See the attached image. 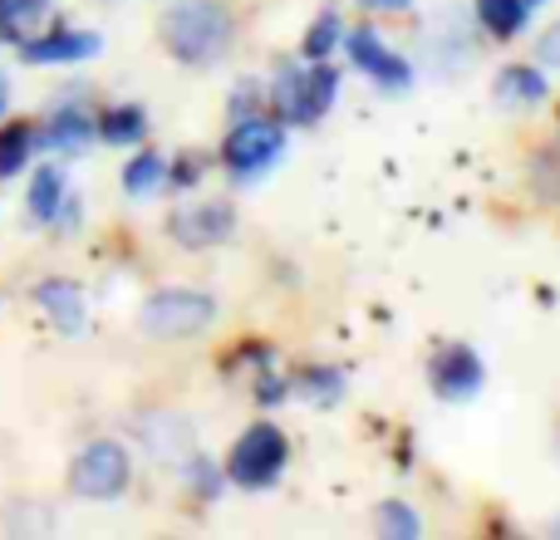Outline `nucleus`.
I'll return each mask as SVG.
<instances>
[{
  "label": "nucleus",
  "mask_w": 560,
  "mask_h": 540,
  "mask_svg": "<svg viewBox=\"0 0 560 540\" xmlns=\"http://www.w3.org/2000/svg\"><path fill=\"white\" fill-rule=\"evenodd\" d=\"M536 59H541V64H560V20L541 35V45H536Z\"/></svg>",
  "instance_id": "nucleus-24"
},
{
  "label": "nucleus",
  "mask_w": 560,
  "mask_h": 540,
  "mask_svg": "<svg viewBox=\"0 0 560 540\" xmlns=\"http://www.w3.org/2000/svg\"><path fill=\"white\" fill-rule=\"evenodd\" d=\"M335 39H339V15H319L315 30L305 35V55L310 59H325L329 49H335Z\"/></svg>",
  "instance_id": "nucleus-22"
},
{
  "label": "nucleus",
  "mask_w": 560,
  "mask_h": 540,
  "mask_svg": "<svg viewBox=\"0 0 560 540\" xmlns=\"http://www.w3.org/2000/svg\"><path fill=\"white\" fill-rule=\"evenodd\" d=\"M45 20H49V0H0V35L5 39L25 45L30 35H39Z\"/></svg>",
  "instance_id": "nucleus-13"
},
{
  "label": "nucleus",
  "mask_w": 560,
  "mask_h": 540,
  "mask_svg": "<svg viewBox=\"0 0 560 540\" xmlns=\"http://www.w3.org/2000/svg\"><path fill=\"white\" fill-rule=\"evenodd\" d=\"M532 5H541V0H532Z\"/></svg>",
  "instance_id": "nucleus-27"
},
{
  "label": "nucleus",
  "mask_w": 560,
  "mask_h": 540,
  "mask_svg": "<svg viewBox=\"0 0 560 540\" xmlns=\"http://www.w3.org/2000/svg\"><path fill=\"white\" fill-rule=\"evenodd\" d=\"M378 526H384V536H394V540H413L418 536V516L408 512V506H398V502L378 506Z\"/></svg>",
  "instance_id": "nucleus-21"
},
{
  "label": "nucleus",
  "mask_w": 560,
  "mask_h": 540,
  "mask_svg": "<svg viewBox=\"0 0 560 540\" xmlns=\"http://www.w3.org/2000/svg\"><path fill=\"white\" fill-rule=\"evenodd\" d=\"M280 467H285V437H280V427H271V423H256L252 433H242V443L232 447L226 472H232L236 486L256 492V486H271L276 482Z\"/></svg>",
  "instance_id": "nucleus-4"
},
{
  "label": "nucleus",
  "mask_w": 560,
  "mask_h": 540,
  "mask_svg": "<svg viewBox=\"0 0 560 540\" xmlns=\"http://www.w3.org/2000/svg\"><path fill=\"white\" fill-rule=\"evenodd\" d=\"M59 202H65V173L59 167H39L35 183H30V212L39 222H49V216H59Z\"/></svg>",
  "instance_id": "nucleus-17"
},
{
  "label": "nucleus",
  "mask_w": 560,
  "mask_h": 540,
  "mask_svg": "<svg viewBox=\"0 0 560 540\" xmlns=\"http://www.w3.org/2000/svg\"><path fill=\"white\" fill-rule=\"evenodd\" d=\"M173 236L183 246H217L232 236V207L222 202H202V207H187V212L173 216Z\"/></svg>",
  "instance_id": "nucleus-10"
},
{
  "label": "nucleus",
  "mask_w": 560,
  "mask_h": 540,
  "mask_svg": "<svg viewBox=\"0 0 560 540\" xmlns=\"http://www.w3.org/2000/svg\"><path fill=\"white\" fill-rule=\"evenodd\" d=\"M477 20H482L492 35L512 39V35H522V25H526V0H477Z\"/></svg>",
  "instance_id": "nucleus-16"
},
{
  "label": "nucleus",
  "mask_w": 560,
  "mask_h": 540,
  "mask_svg": "<svg viewBox=\"0 0 560 540\" xmlns=\"http://www.w3.org/2000/svg\"><path fill=\"white\" fill-rule=\"evenodd\" d=\"M98 138H108V143H138V138H143V114H138L133 104H124V108H108L104 114V124L94 128Z\"/></svg>",
  "instance_id": "nucleus-19"
},
{
  "label": "nucleus",
  "mask_w": 560,
  "mask_h": 540,
  "mask_svg": "<svg viewBox=\"0 0 560 540\" xmlns=\"http://www.w3.org/2000/svg\"><path fill=\"white\" fill-rule=\"evenodd\" d=\"M45 143H49V148H59V153H84V148L94 143V124H89V118L79 114V108H65V114L49 118Z\"/></svg>",
  "instance_id": "nucleus-14"
},
{
  "label": "nucleus",
  "mask_w": 560,
  "mask_h": 540,
  "mask_svg": "<svg viewBox=\"0 0 560 540\" xmlns=\"http://www.w3.org/2000/svg\"><path fill=\"white\" fill-rule=\"evenodd\" d=\"M433 384H438V398H453V403H467V398H477V388L487 384L482 359H477L467 344L443 349V354H438V364H433Z\"/></svg>",
  "instance_id": "nucleus-7"
},
{
  "label": "nucleus",
  "mask_w": 560,
  "mask_h": 540,
  "mask_svg": "<svg viewBox=\"0 0 560 540\" xmlns=\"http://www.w3.org/2000/svg\"><path fill=\"white\" fill-rule=\"evenodd\" d=\"M163 45L183 64H207L232 45V15L217 0H183L177 10L163 15Z\"/></svg>",
  "instance_id": "nucleus-1"
},
{
  "label": "nucleus",
  "mask_w": 560,
  "mask_h": 540,
  "mask_svg": "<svg viewBox=\"0 0 560 540\" xmlns=\"http://www.w3.org/2000/svg\"><path fill=\"white\" fill-rule=\"evenodd\" d=\"M30 143H35V133H30L25 124H10V128H0V177H15L20 167H25Z\"/></svg>",
  "instance_id": "nucleus-20"
},
{
  "label": "nucleus",
  "mask_w": 560,
  "mask_h": 540,
  "mask_svg": "<svg viewBox=\"0 0 560 540\" xmlns=\"http://www.w3.org/2000/svg\"><path fill=\"white\" fill-rule=\"evenodd\" d=\"M217 305L202 290H158L143 305V329L158 339H183V334H202L212 325Z\"/></svg>",
  "instance_id": "nucleus-3"
},
{
  "label": "nucleus",
  "mask_w": 560,
  "mask_h": 540,
  "mask_svg": "<svg viewBox=\"0 0 560 540\" xmlns=\"http://www.w3.org/2000/svg\"><path fill=\"white\" fill-rule=\"evenodd\" d=\"M349 55H354V64L364 69L369 79H378V84H388V89H404L408 79H413V69H408L374 30H354V35H349Z\"/></svg>",
  "instance_id": "nucleus-8"
},
{
  "label": "nucleus",
  "mask_w": 560,
  "mask_h": 540,
  "mask_svg": "<svg viewBox=\"0 0 560 540\" xmlns=\"http://www.w3.org/2000/svg\"><path fill=\"white\" fill-rule=\"evenodd\" d=\"M143 447L153 453V462H163V467H192V453H197L192 427H187L183 418H167V413L143 423Z\"/></svg>",
  "instance_id": "nucleus-9"
},
{
  "label": "nucleus",
  "mask_w": 560,
  "mask_h": 540,
  "mask_svg": "<svg viewBox=\"0 0 560 540\" xmlns=\"http://www.w3.org/2000/svg\"><path fill=\"white\" fill-rule=\"evenodd\" d=\"M300 394H310V398H339V394H345V384H339V374H329V368H315V374H305Z\"/></svg>",
  "instance_id": "nucleus-23"
},
{
  "label": "nucleus",
  "mask_w": 560,
  "mask_h": 540,
  "mask_svg": "<svg viewBox=\"0 0 560 540\" xmlns=\"http://www.w3.org/2000/svg\"><path fill=\"white\" fill-rule=\"evenodd\" d=\"M497 98L502 104H541L546 98V79L536 74V69H526V64H512V69H502V79H497Z\"/></svg>",
  "instance_id": "nucleus-15"
},
{
  "label": "nucleus",
  "mask_w": 560,
  "mask_h": 540,
  "mask_svg": "<svg viewBox=\"0 0 560 540\" xmlns=\"http://www.w3.org/2000/svg\"><path fill=\"white\" fill-rule=\"evenodd\" d=\"M5 98H10V89H5V79H0V114H5Z\"/></svg>",
  "instance_id": "nucleus-26"
},
{
  "label": "nucleus",
  "mask_w": 560,
  "mask_h": 540,
  "mask_svg": "<svg viewBox=\"0 0 560 540\" xmlns=\"http://www.w3.org/2000/svg\"><path fill=\"white\" fill-rule=\"evenodd\" d=\"M364 10H388V15H398V10H408L413 0H359Z\"/></svg>",
  "instance_id": "nucleus-25"
},
{
  "label": "nucleus",
  "mask_w": 560,
  "mask_h": 540,
  "mask_svg": "<svg viewBox=\"0 0 560 540\" xmlns=\"http://www.w3.org/2000/svg\"><path fill=\"white\" fill-rule=\"evenodd\" d=\"M35 300L65 334H79V329H84V290H79L74 280H45V285L35 290Z\"/></svg>",
  "instance_id": "nucleus-12"
},
{
  "label": "nucleus",
  "mask_w": 560,
  "mask_h": 540,
  "mask_svg": "<svg viewBox=\"0 0 560 540\" xmlns=\"http://www.w3.org/2000/svg\"><path fill=\"white\" fill-rule=\"evenodd\" d=\"M339 94V74L329 64L315 69H285L276 79V108L285 124H315Z\"/></svg>",
  "instance_id": "nucleus-2"
},
{
  "label": "nucleus",
  "mask_w": 560,
  "mask_h": 540,
  "mask_svg": "<svg viewBox=\"0 0 560 540\" xmlns=\"http://www.w3.org/2000/svg\"><path fill=\"white\" fill-rule=\"evenodd\" d=\"M280 148H285V133H280L276 124H266V118H246V124L232 128L222 157H226V167L236 173V183H252V177H261L266 167L276 163Z\"/></svg>",
  "instance_id": "nucleus-6"
},
{
  "label": "nucleus",
  "mask_w": 560,
  "mask_h": 540,
  "mask_svg": "<svg viewBox=\"0 0 560 540\" xmlns=\"http://www.w3.org/2000/svg\"><path fill=\"white\" fill-rule=\"evenodd\" d=\"M163 177H167V167H163V157H158V153H138L133 163L124 167V187L133 197L158 192V187H163Z\"/></svg>",
  "instance_id": "nucleus-18"
},
{
  "label": "nucleus",
  "mask_w": 560,
  "mask_h": 540,
  "mask_svg": "<svg viewBox=\"0 0 560 540\" xmlns=\"http://www.w3.org/2000/svg\"><path fill=\"white\" fill-rule=\"evenodd\" d=\"M69 486L84 502H114L128 486V453L118 443H89L69 467Z\"/></svg>",
  "instance_id": "nucleus-5"
},
{
  "label": "nucleus",
  "mask_w": 560,
  "mask_h": 540,
  "mask_svg": "<svg viewBox=\"0 0 560 540\" xmlns=\"http://www.w3.org/2000/svg\"><path fill=\"white\" fill-rule=\"evenodd\" d=\"M30 64H69V59L98 55V35H79V30H49V35H30L20 45Z\"/></svg>",
  "instance_id": "nucleus-11"
}]
</instances>
